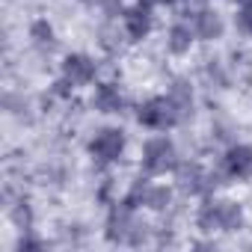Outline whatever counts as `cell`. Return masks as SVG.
I'll return each mask as SVG.
<instances>
[{
    "instance_id": "obj_9",
    "label": "cell",
    "mask_w": 252,
    "mask_h": 252,
    "mask_svg": "<svg viewBox=\"0 0 252 252\" xmlns=\"http://www.w3.org/2000/svg\"><path fill=\"white\" fill-rule=\"evenodd\" d=\"M193 30H196L199 39H205V42H217V39L222 36L225 24H222V18H220L214 9H202V12H196V18H193Z\"/></svg>"
},
{
    "instance_id": "obj_16",
    "label": "cell",
    "mask_w": 252,
    "mask_h": 252,
    "mask_svg": "<svg viewBox=\"0 0 252 252\" xmlns=\"http://www.w3.org/2000/svg\"><path fill=\"white\" fill-rule=\"evenodd\" d=\"M30 36H33V42H36L39 48H51V45H54V27H51L48 21H36V24L30 27Z\"/></svg>"
},
{
    "instance_id": "obj_20",
    "label": "cell",
    "mask_w": 252,
    "mask_h": 252,
    "mask_svg": "<svg viewBox=\"0 0 252 252\" xmlns=\"http://www.w3.org/2000/svg\"><path fill=\"white\" fill-rule=\"evenodd\" d=\"M146 3H175V0H146Z\"/></svg>"
},
{
    "instance_id": "obj_4",
    "label": "cell",
    "mask_w": 252,
    "mask_h": 252,
    "mask_svg": "<svg viewBox=\"0 0 252 252\" xmlns=\"http://www.w3.org/2000/svg\"><path fill=\"white\" fill-rule=\"evenodd\" d=\"M89 152H92V158H95L98 163H113V160H119L122 152H125V134H122L119 128H104V131H98L95 140L89 143Z\"/></svg>"
},
{
    "instance_id": "obj_19",
    "label": "cell",
    "mask_w": 252,
    "mask_h": 252,
    "mask_svg": "<svg viewBox=\"0 0 252 252\" xmlns=\"http://www.w3.org/2000/svg\"><path fill=\"white\" fill-rule=\"evenodd\" d=\"M18 249H39V240H30V237H21V240H18Z\"/></svg>"
},
{
    "instance_id": "obj_1",
    "label": "cell",
    "mask_w": 252,
    "mask_h": 252,
    "mask_svg": "<svg viewBox=\"0 0 252 252\" xmlns=\"http://www.w3.org/2000/svg\"><path fill=\"white\" fill-rule=\"evenodd\" d=\"M137 122L143 128H152V131H166V128L181 125V116H178V110L172 107V101L166 95V98H149L146 104H140Z\"/></svg>"
},
{
    "instance_id": "obj_8",
    "label": "cell",
    "mask_w": 252,
    "mask_h": 252,
    "mask_svg": "<svg viewBox=\"0 0 252 252\" xmlns=\"http://www.w3.org/2000/svg\"><path fill=\"white\" fill-rule=\"evenodd\" d=\"M125 33H128V39L140 42L152 33V12H149V3H140L134 9H128V15H125Z\"/></svg>"
},
{
    "instance_id": "obj_10",
    "label": "cell",
    "mask_w": 252,
    "mask_h": 252,
    "mask_svg": "<svg viewBox=\"0 0 252 252\" xmlns=\"http://www.w3.org/2000/svg\"><path fill=\"white\" fill-rule=\"evenodd\" d=\"M92 104H95V110H101V113H119L122 104H125V98H122L119 86H113V83H101V86L95 89Z\"/></svg>"
},
{
    "instance_id": "obj_2",
    "label": "cell",
    "mask_w": 252,
    "mask_h": 252,
    "mask_svg": "<svg viewBox=\"0 0 252 252\" xmlns=\"http://www.w3.org/2000/svg\"><path fill=\"white\" fill-rule=\"evenodd\" d=\"M143 166H146V172H152V175H160V172L175 169V166H178V155H175L172 140H166V137H152V140L146 143V149H143Z\"/></svg>"
},
{
    "instance_id": "obj_17",
    "label": "cell",
    "mask_w": 252,
    "mask_h": 252,
    "mask_svg": "<svg viewBox=\"0 0 252 252\" xmlns=\"http://www.w3.org/2000/svg\"><path fill=\"white\" fill-rule=\"evenodd\" d=\"M237 27L252 36V3H243V6H240V12H237Z\"/></svg>"
},
{
    "instance_id": "obj_13",
    "label": "cell",
    "mask_w": 252,
    "mask_h": 252,
    "mask_svg": "<svg viewBox=\"0 0 252 252\" xmlns=\"http://www.w3.org/2000/svg\"><path fill=\"white\" fill-rule=\"evenodd\" d=\"M243 222V211L237 202H220V231H237Z\"/></svg>"
},
{
    "instance_id": "obj_7",
    "label": "cell",
    "mask_w": 252,
    "mask_h": 252,
    "mask_svg": "<svg viewBox=\"0 0 252 252\" xmlns=\"http://www.w3.org/2000/svg\"><path fill=\"white\" fill-rule=\"evenodd\" d=\"M63 77L71 86H86L95 77V63L89 57H83V54H68L63 60Z\"/></svg>"
},
{
    "instance_id": "obj_3",
    "label": "cell",
    "mask_w": 252,
    "mask_h": 252,
    "mask_svg": "<svg viewBox=\"0 0 252 252\" xmlns=\"http://www.w3.org/2000/svg\"><path fill=\"white\" fill-rule=\"evenodd\" d=\"M175 181H178V190L187 193V196H205V193L214 190V184H220L199 163H178L175 166Z\"/></svg>"
},
{
    "instance_id": "obj_12",
    "label": "cell",
    "mask_w": 252,
    "mask_h": 252,
    "mask_svg": "<svg viewBox=\"0 0 252 252\" xmlns=\"http://www.w3.org/2000/svg\"><path fill=\"white\" fill-rule=\"evenodd\" d=\"M193 36H196V30H190L187 24H172V30H169V36H166V48H169V54H187L190 51V45H193Z\"/></svg>"
},
{
    "instance_id": "obj_21",
    "label": "cell",
    "mask_w": 252,
    "mask_h": 252,
    "mask_svg": "<svg viewBox=\"0 0 252 252\" xmlns=\"http://www.w3.org/2000/svg\"><path fill=\"white\" fill-rule=\"evenodd\" d=\"M86 3H101V0H86Z\"/></svg>"
},
{
    "instance_id": "obj_18",
    "label": "cell",
    "mask_w": 252,
    "mask_h": 252,
    "mask_svg": "<svg viewBox=\"0 0 252 252\" xmlns=\"http://www.w3.org/2000/svg\"><path fill=\"white\" fill-rule=\"evenodd\" d=\"M12 220L18 222V228H24V231H27V228H30V220H33V217H30V208H27V205L21 202V205H18V208L12 211Z\"/></svg>"
},
{
    "instance_id": "obj_5",
    "label": "cell",
    "mask_w": 252,
    "mask_h": 252,
    "mask_svg": "<svg viewBox=\"0 0 252 252\" xmlns=\"http://www.w3.org/2000/svg\"><path fill=\"white\" fill-rule=\"evenodd\" d=\"M222 175L231 181H249L252 178V146H231L222 158Z\"/></svg>"
},
{
    "instance_id": "obj_11",
    "label": "cell",
    "mask_w": 252,
    "mask_h": 252,
    "mask_svg": "<svg viewBox=\"0 0 252 252\" xmlns=\"http://www.w3.org/2000/svg\"><path fill=\"white\" fill-rule=\"evenodd\" d=\"M169 101H172V107L178 110V116H181V122L193 113V89L184 83V80H175L172 86H169Z\"/></svg>"
},
{
    "instance_id": "obj_6",
    "label": "cell",
    "mask_w": 252,
    "mask_h": 252,
    "mask_svg": "<svg viewBox=\"0 0 252 252\" xmlns=\"http://www.w3.org/2000/svg\"><path fill=\"white\" fill-rule=\"evenodd\" d=\"M134 225H137V220H134V208L128 205V202H122V205H113V211H110V217H107V237L116 243H122V240H128L131 237V231H134Z\"/></svg>"
},
{
    "instance_id": "obj_14",
    "label": "cell",
    "mask_w": 252,
    "mask_h": 252,
    "mask_svg": "<svg viewBox=\"0 0 252 252\" xmlns=\"http://www.w3.org/2000/svg\"><path fill=\"white\" fill-rule=\"evenodd\" d=\"M199 228L202 231H214L220 228V202H205L199 211Z\"/></svg>"
},
{
    "instance_id": "obj_22",
    "label": "cell",
    "mask_w": 252,
    "mask_h": 252,
    "mask_svg": "<svg viewBox=\"0 0 252 252\" xmlns=\"http://www.w3.org/2000/svg\"><path fill=\"white\" fill-rule=\"evenodd\" d=\"M243 3H252V0H240V6H243Z\"/></svg>"
},
{
    "instance_id": "obj_15",
    "label": "cell",
    "mask_w": 252,
    "mask_h": 252,
    "mask_svg": "<svg viewBox=\"0 0 252 252\" xmlns=\"http://www.w3.org/2000/svg\"><path fill=\"white\" fill-rule=\"evenodd\" d=\"M169 187H163V184H152L149 187V196H146V205L149 208H155V211H163L166 205H169Z\"/></svg>"
}]
</instances>
